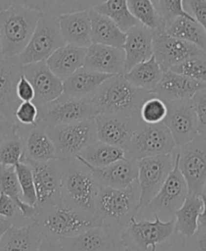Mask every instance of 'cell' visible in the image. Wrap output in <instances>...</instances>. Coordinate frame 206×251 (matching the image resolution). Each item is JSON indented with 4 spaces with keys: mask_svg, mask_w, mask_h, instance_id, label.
Segmentation results:
<instances>
[{
    "mask_svg": "<svg viewBox=\"0 0 206 251\" xmlns=\"http://www.w3.org/2000/svg\"><path fill=\"white\" fill-rule=\"evenodd\" d=\"M154 96L133 85L124 74L114 75L106 79L90 99L98 114H115L131 118H140L139 111L144 101Z\"/></svg>",
    "mask_w": 206,
    "mask_h": 251,
    "instance_id": "6da1fadb",
    "label": "cell"
},
{
    "mask_svg": "<svg viewBox=\"0 0 206 251\" xmlns=\"http://www.w3.org/2000/svg\"><path fill=\"white\" fill-rule=\"evenodd\" d=\"M139 198L137 181L124 188L100 186L95 201V217L101 226L123 231L139 210Z\"/></svg>",
    "mask_w": 206,
    "mask_h": 251,
    "instance_id": "7a4b0ae2",
    "label": "cell"
},
{
    "mask_svg": "<svg viewBox=\"0 0 206 251\" xmlns=\"http://www.w3.org/2000/svg\"><path fill=\"white\" fill-rule=\"evenodd\" d=\"M35 222L41 228L45 238L60 240L73 237L96 226H101L98 219L83 211L61 202L59 205L37 209Z\"/></svg>",
    "mask_w": 206,
    "mask_h": 251,
    "instance_id": "3957f363",
    "label": "cell"
},
{
    "mask_svg": "<svg viewBox=\"0 0 206 251\" xmlns=\"http://www.w3.org/2000/svg\"><path fill=\"white\" fill-rule=\"evenodd\" d=\"M42 12L12 3L0 12V38L3 57L19 56L33 36Z\"/></svg>",
    "mask_w": 206,
    "mask_h": 251,
    "instance_id": "277c9868",
    "label": "cell"
},
{
    "mask_svg": "<svg viewBox=\"0 0 206 251\" xmlns=\"http://www.w3.org/2000/svg\"><path fill=\"white\" fill-rule=\"evenodd\" d=\"M99 190L100 185L87 165L77 158L64 161L62 185L63 202L95 216V201Z\"/></svg>",
    "mask_w": 206,
    "mask_h": 251,
    "instance_id": "5b68a950",
    "label": "cell"
},
{
    "mask_svg": "<svg viewBox=\"0 0 206 251\" xmlns=\"http://www.w3.org/2000/svg\"><path fill=\"white\" fill-rule=\"evenodd\" d=\"M174 154L175 163L168 177L153 200L144 209L137 212V219H154L155 216L163 221L175 219V213L182 206L189 191L187 182L179 169L175 150Z\"/></svg>",
    "mask_w": 206,
    "mask_h": 251,
    "instance_id": "8992f818",
    "label": "cell"
},
{
    "mask_svg": "<svg viewBox=\"0 0 206 251\" xmlns=\"http://www.w3.org/2000/svg\"><path fill=\"white\" fill-rule=\"evenodd\" d=\"M175 232V219L163 221L154 219L134 218L121 233L124 250L157 251Z\"/></svg>",
    "mask_w": 206,
    "mask_h": 251,
    "instance_id": "52a82bcc",
    "label": "cell"
},
{
    "mask_svg": "<svg viewBox=\"0 0 206 251\" xmlns=\"http://www.w3.org/2000/svg\"><path fill=\"white\" fill-rule=\"evenodd\" d=\"M57 149L58 158L70 161L88 146L98 141L95 119L46 128Z\"/></svg>",
    "mask_w": 206,
    "mask_h": 251,
    "instance_id": "ba28073f",
    "label": "cell"
},
{
    "mask_svg": "<svg viewBox=\"0 0 206 251\" xmlns=\"http://www.w3.org/2000/svg\"><path fill=\"white\" fill-rule=\"evenodd\" d=\"M176 147L170 130L163 122L148 124L140 121L125 150V157L138 161L145 157L172 153Z\"/></svg>",
    "mask_w": 206,
    "mask_h": 251,
    "instance_id": "9c48e42d",
    "label": "cell"
},
{
    "mask_svg": "<svg viewBox=\"0 0 206 251\" xmlns=\"http://www.w3.org/2000/svg\"><path fill=\"white\" fill-rule=\"evenodd\" d=\"M65 44L67 43L60 28L59 15L42 13L33 36L19 58L23 65L46 61L57 49Z\"/></svg>",
    "mask_w": 206,
    "mask_h": 251,
    "instance_id": "30bf717a",
    "label": "cell"
},
{
    "mask_svg": "<svg viewBox=\"0 0 206 251\" xmlns=\"http://www.w3.org/2000/svg\"><path fill=\"white\" fill-rule=\"evenodd\" d=\"M39 122L46 128L95 118L96 111L90 100L77 99L63 92L54 100L38 105Z\"/></svg>",
    "mask_w": 206,
    "mask_h": 251,
    "instance_id": "8fae6325",
    "label": "cell"
},
{
    "mask_svg": "<svg viewBox=\"0 0 206 251\" xmlns=\"http://www.w3.org/2000/svg\"><path fill=\"white\" fill-rule=\"evenodd\" d=\"M175 152L189 194L201 196L206 182V136L198 134L190 142L177 146Z\"/></svg>",
    "mask_w": 206,
    "mask_h": 251,
    "instance_id": "7c38bea8",
    "label": "cell"
},
{
    "mask_svg": "<svg viewBox=\"0 0 206 251\" xmlns=\"http://www.w3.org/2000/svg\"><path fill=\"white\" fill-rule=\"evenodd\" d=\"M33 170L37 209L50 208L62 202L64 161L55 158L46 162H25Z\"/></svg>",
    "mask_w": 206,
    "mask_h": 251,
    "instance_id": "4fadbf2b",
    "label": "cell"
},
{
    "mask_svg": "<svg viewBox=\"0 0 206 251\" xmlns=\"http://www.w3.org/2000/svg\"><path fill=\"white\" fill-rule=\"evenodd\" d=\"M175 163L174 151L169 154L149 156L137 161V182L140 190L139 210L144 209L160 191Z\"/></svg>",
    "mask_w": 206,
    "mask_h": 251,
    "instance_id": "5bb4252c",
    "label": "cell"
},
{
    "mask_svg": "<svg viewBox=\"0 0 206 251\" xmlns=\"http://www.w3.org/2000/svg\"><path fill=\"white\" fill-rule=\"evenodd\" d=\"M122 231L114 228L96 226L73 237L58 240V250L67 251H114L124 250Z\"/></svg>",
    "mask_w": 206,
    "mask_h": 251,
    "instance_id": "9a60e30c",
    "label": "cell"
},
{
    "mask_svg": "<svg viewBox=\"0 0 206 251\" xmlns=\"http://www.w3.org/2000/svg\"><path fill=\"white\" fill-rule=\"evenodd\" d=\"M156 60L163 72L171 70L183 61L204 53L197 46L169 35L166 30L156 31L153 40Z\"/></svg>",
    "mask_w": 206,
    "mask_h": 251,
    "instance_id": "2e32d148",
    "label": "cell"
},
{
    "mask_svg": "<svg viewBox=\"0 0 206 251\" xmlns=\"http://www.w3.org/2000/svg\"><path fill=\"white\" fill-rule=\"evenodd\" d=\"M168 113L163 121L170 130L176 146L192 141L198 133V121L191 100L167 101Z\"/></svg>",
    "mask_w": 206,
    "mask_h": 251,
    "instance_id": "e0dca14e",
    "label": "cell"
},
{
    "mask_svg": "<svg viewBox=\"0 0 206 251\" xmlns=\"http://www.w3.org/2000/svg\"><path fill=\"white\" fill-rule=\"evenodd\" d=\"M95 119L97 137L101 142L128 149L132 138L141 121L140 118H131L115 114H98Z\"/></svg>",
    "mask_w": 206,
    "mask_h": 251,
    "instance_id": "ac0fdd59",
    "label": "cell"
},
{
    "mask_svg": "<svg viewBox=\"0 0 206 251\" xmlns=\"http://www.w3.org/2000/svg\"><path fill=\"white\" fill-rule=\"evenodd\" d=\"M23 67L19 56L0 59V113L13 122H17L15 111L22 102L17 94V85Z\"/></svg>",
    "mask_w": 206,
    "mask_h": 251,
    "instance_id": "d6986e66",
    "label": "cell"
},
{
    "mask_svg": "<svg viewBox=\"0 0 206 251\" xmlns=\"http://www.w3.org/2000/svg\"><path fill=\"white\" fill-rule=\"evenodd\" d=\"M23 73L35 89L34 102L37 105L54 100L64 92L63 80L50 69L46 61L24 64Z\"/></svg>",
    "mask_w": 206,
    "mask_h": 251,
    "instance_id": "ffe728a7",
    "label": "cell"
},
{
    "mask_svg": "<svg viewBox=\"0 0 206 251\" xmlns=\"http://www.w3.org/2000/svg\"><path fill=\"white\" fill-rule=\"evenodd\" d=\"M18 131L23 141V162H46L58 158L53 140L40 122L37 126L20 125Z\"/></svg>",
    "mask_w": 206,
    "mask_h": 251,
    "instance_id": "44dd1931",
    "label": "cell"
},
{
    "mask_svg": "<svg viewBox=\"0 0 206 251\" xmlns=\"http://www.w3.org/2000/svg\"><path fill=\"white\" fill-rule=\"evenodd\" d=\"M84 67L109 75L124 74V50L119 47L92 43L86 51Z\"/></svg>",
    "mask_w": 206,
    "mask_h": 251,
    "instance_id": "7402d4cb",
    "label": "cell"
},
{
    "mask_svg": "<svg viewBox=\"0 0 206 251\" xmlns=\"http://www.w3.org/2000/svg\"><path fill=\"white\" fill-rule=\"evenodd\" d=\"M156 30L138 24L126 31L122 47L125 53V72L154 55L153 40Z\"/></svg>",
    "mask_w": 206,
    "mask_h": 251,
    "instance_id": "603a6c76",
    "label": "cell"
},
{
    "mask_svg": "<svg viewBox=\"0 0 206 251\" xmlns=\"http://www.w3.org/2000/svg\"><path fill=\"white\" fill-rule=\"evenodd\" d=\"M88 167L91 169L95 179L100 186L124 188L137 181V161L129 159L126 157L107 166L99 168Z\"/></svg>",
    "mask_w": 206,
    "mask_h": 251,
    "instance_id": "cb8c5ba5",
    "label": "cell"
},
{
    "mask_svg": "<svg viewBox=\"0 0 206 251\" xmlns=\"http://www.w3.org/2000/svg\"><path fill=\"white\" fill-rule=\"evenodd\" d=\"M44 238L35 220L23 225H12L0 240V251H38Z\"/></svg>",
    "mask_w": 206,
    "mask_h": 251,
    "instance_id": "d4e9b609",
    "label": "cell"
},
{
    "mask_svg": "<svg viewBox=\"0 0 206 251\" xmlns=\"http://www.w3.org/2000/svg\"><path fill=\"white\" fill-rule=\"evenodd\" d=\"M204 84L206 83L168 70L164 72L162 79L153 93L166 102L176 100H191Z\"/></svg>",
    "mask_w": 206,
    "mask_h": 251,
    "instance_id": "484cf974",
    "label": "cell"
},
{
    "mask_svg": "<svg viewBox=\"0 0 206 251\" xmlns=\"http://www.w3.org/2000/svg\"><path fill=\"white\" fill-rule=\"evenodd\" d=\"M59 24L67 44L83 48H88L92 44L89 10L61 14L59 15Z\"/></svg>",
    "mask_w": 206,
    "mask_h": 251,
    "instance_id": "4316f807",
    "label": "cell"
},
{
    "mask_svg": "<svg viewBox=\"0 0 206 251\" xmlns=\"http://www.w3.org/2000/svg\"><path fill=\"white\" fill-rule=\"evenodd\" d=\"M109 75L81 67L63 81L64 93L77 99L90 100L100 85L108 79Z\"/></svg>",
    "mask_w": 206,
    "mask_h": 251,
    "instance_id": "83f0119b",
    "label": "cell"
},
{
    "mask_svg": "<svg viewBox=\"0 0 206 251\" xmlns=\"http://www.w3.org/2000/svg\"><path fill=\"white\" fill-rule=\"evenodd\" d=\"M87 48L71 44L60 47L49 58L46 64L50 69L64 81L78 69L84 66Z\"/></svg>",
    "mask_w": 206,
    "mask_h": 251,
    "instance_id": "f1b7e54d",
    "label": "cell"
},
{
    "mask_svg": "<svg viewBox=\"0 0 206 251\" xmlns=\"http://www.w3.org/2000/svg\"><path fill=\"white\" fill-rule=\"evenodd\" d=\"M89 13L92 43L122 48L126 37L124 31L112 19L95 9H90Z\"/></svg>",
    "mask_w": 206,
    "mask_h": 251,
    "instance_id": "f546056e",
    "label": "cell"
},
{
    "mask_svg": "<svg viewBox=\"0 0 206 251\" xmlns=\"http://www.w3.org/2000/svg\"><path fill=\"white\" fill-rule=\"evenodd\" d=\"M102 1L104 0H13L12 3L35 8L42 13L61 15L69 12L90 10Z\"/></svg>",
    "mask_w": 206,
    "mask_h": 251,
    "instance_id": "4dcf8cb0",
    "label": "cell"
},
{
    "mask_svg": "<svg viewBox=\"0 0 206 251\" xmlns=\"http://www.w3.org/2000/svg\"><path fill=\"white\" fill-rule=\"evenodd\" d=\"M201 196L188 194L182 206L175 213V231L184 237H191L199 228L198 220L202 211Z\"/></svg>",
    "mask_w": 206,
    "mask_h": 251,
    "instance_id": "1f68e13d",
    "label": "cell"
},
{
    "mask_svg": "<svg viewBox=\"0 0 206 251\" xmlns=\"http://www.w3.org/2000/svg\"><path fill=\"white\" fill-rule=\"evenodd\" d=\"M75 158L88 166L99 168L125 158V151L98 140L97 142L82 150Z\"/></svg>",
    "mask_w": 206,
    "mask_h": 251,
    "instance_id": "d6a6232c",
    "label": "cell"
},
{
    "mask_svg": "<svg viewBox=\"0 0 206 251\" xmlns=\"http://www.w3.org/2000/svg\"><path fill=\"white\" fill-rule=\"evenodd\" d=\"M164 72L153 55L150 59L135 65L124 77L136 87L153 92L162 79Z\"/></svg>",
    "mask_w": 206,
    "mask_h": 251,
    "instance_id": "836d02e7",
    "label": "cell"
},
{
    "mask_svg": "<svg viewBox=\"0 0 206 251\" xmlns=\"http://www.w3.org/2000/svg\"><path fill=\"white\" fill-rule=\"evenodd\" d=\"M0 193L7 195L15 201L26 221H34L37 208L23 201L22 188L14 166L0 164Z\"/></svg>",
    "mask_w": 206,
    "mask_h": 251,
    "instance_id": "e575fe53",
    "label": "cell"
},
{
    "mask_svg": "<svg viewBox=\"0 0 206 251\" xmlns=\"http://www.w3.org/2000/svg\"><path fill=\"white\" fill-rule=\"evenodd\" d=\"M165 30L169 35L191 43L206 52V30L194 19L176 18L166 26Z\"/></svg>",
    "mask_w": 206,
    "mask_h": 251,
    "instance_id": "d590c367",
    "label": "cell"
},
{
    "mask_svg": "<svg viewBox=\"0 0 206 251\" xmlns=\"http://www.w3.org/2000/svg\"><path fill=\"white\" fill-rule=\"evenodd\" d=\"M128 5L139 24L156 31L165 30L166 24L158 9L156 0H128Z\"/></svg>",
    "mask_w": 206,
    "mask_h": 251,
    "instance_id": "8d00e7d4",
    "label": "cell"
},
{
    "mask_svg": "<svg viewBox=\"0 0 206 251\" xmlns=\"http://www.w3.org/2000/svg\"><path fill=\"white\" fill-rule=\"evenodd\" d=\"M93 9L112 19L124 33L139 24L131 13L128 0H104Z\"/></svg>",
    "mask_w": 206,
    "mask_h": 251,
    "instance_id": "74e56055",
    "label": "cell"
},
{
    "mask_svg": "<svg viewBox=\"0 0 206 251\" xmlns=\"http://www.w3.org/2000/svg\"><path fill=\"white\" fill-rule=\"evenodd\" d=\"M23 141L18 131L0 146V164L15 166L23 161Z\"/></svg>",
    "mask_w": 206,
    "mask_h": 251,
    "instance_id": "f35d334b",
    "label": "cell"
},
{
    "mask_svg": "<svg viewBox=\"0 0 206 251\" xmlns=\"http://www.w3.org/2000/svg\"><path fill=\"white\" fill-rule=\"evenodd\" d=\"M168 113V105L165 100L157 96L147 99L140 106L139 117L142 122L148 124L162 123Z\"/></svg>",
    "mask_w": 206,
    "mask_h": 251,
    "instance_id": "ab89813d",
    "label": "cell"
},
{
    "mask_svg": "<svg viewBox=\"0 0 206 251\" xmlns=\"http://www.w3.org/2000/svg\"><path fill=\"white\" fill-rule=\"evenodd\" d=\"M171 70L206 83V52L183 61Z\"/></svg>",
    "mask_w": 206,
    "mask_h": 251,
    "instance_id": "60d3db41",
    "label": "cell"
},
{
    "mask_svg": "<svg viewBox=\"0 0 206 251\" xmlns=\"http://www.w3.org/2000/svg\"><path fill=\"white\" fill-rule=\"evenodd\" d=\"M14 167L22 188L23 201L29 206H36L37 194L31 167L23 161L18 163Z\"/></svg>",
    "mask_w": 206,
    "mask_h": 251,
    "instance_id": "b9f144b4",
    "label": "cell"
},
{
    "mask_svg": "<svg viewBox=\"0 0 206 251\" xmlns=\"http://www.w3.org/2000/svg\"><path fill=\"white\" fill-rule=\"evenodd\" d=\"M158 9L166 24V26L176 18L185 17L193 19L184 9L183 0H156Z\"/></svg>",
    "mask_w": 206,
    "mask_h": 251,
    "instance_id": "7bdbcfd3",
    "label": "cell"
},
{
    "mask_svg": "<svg viewBox=\"0 0 206 251\" xmlns=\"http://www.w3.org/2000/svg\"><path fill=\"white\" fill-rule=\"evenodd\" d=\"M0 216L8 219L12 225H23L31 222L26 221L15 201L3 193H0Z\"/></svg>",
    "mask_w": 206,
    "mask_h": 251,
    "instance_id": "ee69618b",
    "label": "cell"
},
{
    "mask_svg": "<svg viewBox=\"0 0 206 251\" xmlns=\"http://www.w3.org/2000/svg\"><path fill=\"white\" fill-rule=\"evenodd\" d=\"M15 120L23 126H37L39 123V107L34 101H22L15 111Z\"/></svg>",
    "mask_w": 206,
    "mask_h": 251,
    "instance_id": "f6af8a7d",
    "label": "cell"
},
{
    "mask_svg": "<svg viewBox=\"0 0 206 251\" xmlns=\"http://www.w3.org/2000/svg\"><path fill=\"white\" fill-rule=\"evenodd\" d=\"M198 121V133L206 136V84H204L191 99Z\"/></svg>",
    "mask_w": 206,
    "mask_h": 251,
    "instance_id": "bcb514c9",
    "label": "cell"
},
{
    "mask_svg": "<svg viewBox=\"0 0 206 251\" xmlns=\"http://www.w3.org/2000/svg\"><path fill=\"white\" fill-rule=\"evenodd\" d=\"M184 9L206 30V0H183Z\"/></svg>",
    "mask_w": 206,
    "mask_h": 251,
    "instance_id": "7dc6e473",
    "label": "cell"
},
{
    "mask_svg": "<svg viewBox=\"0 0 206 251\" xmlns=\"http://www.w3.org/2000/svg\"><path fill=\"white\" fill-rule=\"evenodd\" d=\"M183 250L206 251V227H200L191 237H184Z\"/></svg>",
    "mask_w": 206,
    "mask_h": 251,
    "instance_id": "c3c4849f",
    "label": "cell"
},
{
    "mask_svg": "<svg viewBox=\"0 0 206 251\" xmlns=\"http://www.w3.org/2000/svg\"><path fill=\"white\" fill-rule=\"evenodd\" d=\"M19 127V123L9 120L3 114L0 113V146H1L9 137H11L14 133L18 132Z\"/></svg>",
    "mask_w": 206,
    "mask_h": 251,
    "instance_id": "681fc988",
    "label": "cell"
},
{
    "mask_svg": "<svg viewBox=\"0 0 206 251\" xmlns=\"http://www.w3.org/2000/svg\"><path fill=\"white\" fill-rule=\"evenodd\" d=\"M17 94L22 101H33L35 99V89L27 78L22 74L17 85Z\"/></svg>",
    "mask_w": 206,
    "mask_h": 251,
    "instance_id": "f907efd6",
    "label": "cell"
},
{
    "mask_svg": "<svg viewBox=\"0 0 206 251\" xmlns=\"http://www.w3.org/2000/svg\"><path fill=\"white\" fill-rule=\"evenodd\" d=\"M201 198H202V201H203V207H202V211L200 213L199 220H198L199 228L206 227V195L202 194Z\"/></svg>",
    "mask_w": 206,
    "mask_h": 251,
    "instance_id": "816d5d0a",
    "label": "cell"
},
{
    "mask_svg": "<svg viewBox=\"0 0 206 251\" xmlns=\"http://www.w3.org/2000/svg\"><path fill=\"white\" fill-rule=\"evenodd\" d=\"M12 226L11 221H9L8 219H5L3 217L0 216V240H1L2 236L4 233Z\"/></svg>",
    "mask_w": 206,
    "mask_h": 251,
    "instance_id": "f5cc1de1",
    "label": "cell"
},
{
    "mask_svg": "<svg viewBox=\"0 0 206 251\" xmlns=\"http://www.w3.org/2000/svg\"><path fill=\"white\" fill-rule=\"evenodd\" d=\"M13 0H0V12L7 8L9 5H11Z\"/></svg>",
    "mask_w": 206,
    "mask_h": 251,
    "instance_id": "db71d44e",
    "label": "cell"
},
{
    "mask_svg": "<svg viewBox=\"0 0 206 251\" xmlns=\"http://www.w3.org/2000/svg\"><path fill=\"white\" fill-rule=\"evenodd\" d=\"M3 58V54H2V45H1V38H0V59Z\"/></svg>",
    "mask_w": 206,
    "mask_h": 251,
    "instance_id": "11a10c76",
    "label": "cell"
},
{
    "mask_svg": "<svg viewBox=\"0 0 206 251\" xmlns=\"http://www.w3.org/2000/svg\"><path fill=\"white\" fill-rule=\"evenodd\" d=\"M202 194L206 195V182H205V185H204V188H203V193H202Z\"/></svg>",
    "mask_w": 206,
    "mask_h": 251,
    "instance_id": "9f6ffc18",
    "label": "cell"
},
{
    "mask_svg": "<svg viewBox=\"0 0 206 251\" xmlns=\"http://www.w3.org/2000/svg\"><path fill=\"white\" fill-rule=\"evenodd\" d=\"M156 2H157V1H156Z\"/></svg>",
    "mask_w": 206,
    "mask_h": 251,
    "instance_id": "6f0895ef",
    "label": "cell"
}]
</instances>
